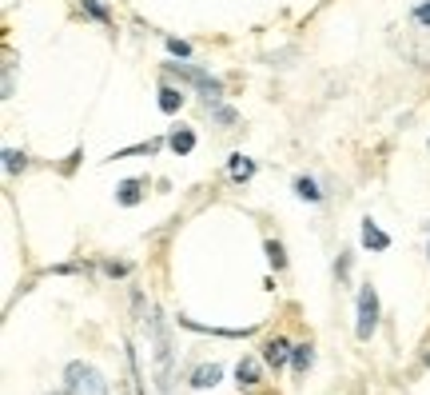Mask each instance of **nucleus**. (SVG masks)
<instances>
[{
    "label": "nucleus",
    "mask_w": 430,
    "mask_h": 395,
    "mask_svg": "<svg viewBox=\"0 0 430 395\" xmlns=\"http://www.w3.org/2000/svg\"><path fill=\"white\" fill-rule=\"evenodd\" d=\"M311 364H315V347H311V344H295V352H291V367H295V375H307Z\"/></svg>",
    "instance_id": "nucleus-10"
},
{
    "label": "nucleus",
    "mask_w": 430,
    "mask_h": 395,
    "mask_svg": "<svg viewBox=\"0 0 430 395\" xmlns=\"http://www.w3.org/2000/svg\"><path fill=\"white\" fill-rule=\"evenodd\" d=\"M168 144H171V152H176V156H188L191 148H195V132L183 128V132H176V136H171Z\"/></svg>",
    "instance_id": "nucleus-12"
},
{
    "label": "nucleus",
    "mask_w": 430,
    "mask_h": 395,
    "mask_svg": "<svg viewBox=\"0 0 430 395\" xmlns=\"http://www.w3.org/2000/svg\"><path fill=\"white\" fill-rule=\"evenodd\" d=\"M116 200H120L124 208H136V204L144 200V180H124L120 192H116Z\"/></svg>",
    "instance_id": "nucleus-9"
},
{
    "label": "nucleus",
    "mask_w": 430,
    "mask_h": 395,
    "mask_svg": "<svg viewBox=\"0 0 430 395\" xmlns=\"http://www.w3.org/2000/svg\"><path fill=\"white\" fill-rule=\"evenodd\" d=\"M291 352H295V344H291V339H283V335H275V339H267V344H263V364L279 372V367L291 359Z\"/></svg>",
    "instance_id": "nucleus-5"
},
{
    "label": "nucleus",
    "mask_w": 430,
    "mask_h": 395,
    "mask_svg": "<svg viewBox=\"0 0 430 395\" xmlns=\"http://www.w3.org/2000/svg\"><path fill=\"white\" fill-rule=\"evenodd\" d=\"M64 384H68V391H76V395H108V384H104V375L96 372V367L80 364V359L64 367Z\"/></svg>",
    "instance_id": "nucleus-3"
},
{
    "label": "nucleus",
    "mask_w": 430,
    "mask_h": 395,
    "mask_svg": "<svg viewBox=\"0 0 430 395\" xmlns=\"http://www.w3.org/2000/svg\"><path fill=\"white\" fill-rule=\"evenodd\" d=\"M295 196H299V200H311V204H319V200H323L319 184L307 180V176H299V180H295Z\"/></svg>",
    "instance_id": "nucleus-13"
},
{
    "label": "nucleus",
    "mask_w": 430,
    "mask_h": 395,
    "mask_svg": "<svg viewBox=\"0 0 430 395\" xmlns=\"http://www.w3.org/2000/svg\"><path fill=\"white\" fill-rule=\"evenodd\" d=\"M259 359H240V364H235V384L240 387H259L263 379H259Z\"/></svg>",
    "instance_id": "nucleus-7"
},
{
    "label": "nucleus",
    "mask_w": 430,
    "mask_h": 395,
    "mask_svg": "<svg viewBox=\"0 0 430 395\" xmlns=\"http://www.w3.org/2000/svg\"><path fill=\"white\" fill-rule=\"evenodd\" d=\"M426 232H430V223H426ZM426 256H430V243H426Z\"/></svg>",
    "instance_id": "nucleus-23"
},
{
    "label": "nucleus",
    "mask_w": 430,
    "mask_h": 395,
    "mask_svg": "<svg viewBox=\"0 0 430 395\" xmlns=\"http://www.w3.org/2000/svg\"><path fill=\"white\" fill-rule=\"evenodd\" d=\"M104 272H108V275H128V263H116V260H108V263H104Z\"/></svg>",
    "instance_id": "nucleus-21"
},
{
    "label": "nucleus",
    "mask_w": 430,
    "mask_h": 395,
    "mask_svg": "<svg viewBox=\"0 0 430 395\" xmlns=\"http://www.w3.org/2000/svg\"><path fill=\"white\" fill-rule=\"evenodd\" d=\"M80 9L88 12V16H96V21H100V24H108V21H112V12L104 9L100 0H80Z\"/></svg>",
    "instance_id": "nucleus-17"
},
{
    "label": "nucleus",
    "mask_w": 430,
    "mask_h": 395,
    "mask_svg": "<svg viewBox=\"0 0 430 395\" xmlns=\"http://www.w3.org/2000/svg\"><path fill=\"white\" fill-rule=\"evenodd\" d=\"M375 327H379V292H375V284H362L359 288V324H355V335H359V339H370Z\"/></svg>",
    "instance_id": "nucleus-4"
},
{
    "label": "nucleus",
    "mask_w": 430,
    "mask_h": 395,
    "mask_svg": "<svg viewBox=\"0 0 430 395\" xmlns=\"http://www.w3.org/2000/svg\"><path fill=\"white\" fill-rule=\"evenodd\" d=\"M223 379V367L220 364H203V367H195V375H191V387H215Z\"/></svg>",
    "instance_id": "nucleus-8"
},
{
    "label": "nucleus",
    "mask_w": 430,
    "mask_h": 395,
    "mask_svg": "<svg viewBox=\"0 0 430 395\" xmlns=\"http://www.w3.org/2000/svg\"><path fill=\"white\" fill-rule=\"evenodd\" d=\"M163 72L168 76H180L183 84H195V88L203 92V100H215L223 92V84L211 76V72H203V68H195V64H180V60H163Z\"/></svg>",
    "instance_id": "nucleus-2"
},
{
    "label": "nucleus",
    "mask_w": 430,
    "mask_h": 395,
    "mask_svg": "<svg viewBox=\"0 0 430 395\" xmlns=\"http://www.w3.org/2000/svg\"><path fill=\"white\" fill-rule=\"evenodd\" d=\"M227 172L235 176V180H247V176L255 172V164H251L247 156H231V160H227Z\"/></svg>",
    "instance_id": "nucleus-15"
},
{
    "label": "nucleus",
    "mask_w": 430,
    "mask_h": 395,
    "mask_svg": "<svg viewBox=\"0 0 430 395\" xmlns=\"http://www.w3.org/2000/svg\"><path fill=\"white\" fill-rule=\"evenodd\" d=\"M56 395H72V391H56Z\"/></svg>",
    "instance_id": "nucleus-24"
},
{
    "label": "nucleus",
    "mask_w": 430,
    "mask_h": 395,
    "mask_svg": "<svg viewBox=\"0 0 430 395\" xmlns=\"http://www.w3.org/2000/svg\"><path fill=\"white\" fill-rule=\"evenodd\" d=\"M414 21H419L422 28H430V0H426V4H419V9H414Z\"/></svg>",
    "instance_id": "nucleus-19"
},
{
    "label": "nucleus",
    "mask_w": 430,
    "mask_h": 395,
    "mask_svg": "<svg viewBox=\"0 0 430 395\" xmlns=\"http://www.w3.org/2000/svg\"><path fill=\"white\" fill-rule=\"evenodd\" d=\"M263 252H267V260H271V268H275V272H283V268H287V256H283V243L279 240H267V248H263Z\"/></svg>",
    "instance_id": "nucleus-16"
},
{
    "label": "nucleus",
    "mask_w": 430,
    "mask_h": 395,
    "mask_svg": "<svg viewBox=\"0 0 430 395\" xmlns=\"http://www.w3.org/2000/svg\"><path fill=\"white\" fill-rule=\"evenodd\" d=\"M148 335H151V355H156V387L160 395H171V372H176V352H171V335L163 327L160 312H148Z\"/></svg>",
    "instance_id": "nucleus-1"
},
{
    "label": "nucleus",
    "mask_w": 430,
    "mask_h": 395,
    "mask_svg": "<svg viewBox=\"0 0 430 395\" xmlns=\"http://www.w3.org/2000/svg\"><path fill=\"white\" fill-rule=\"evenodd\" d=\"M24 168H28V156L16 152V148H4V172L16 176V172H24Z\"/></svg>",
    "instance_id": "nucleus-14"
},
{
    "label": "nucleus",
    "mask_w": 430,
    "mask_h": 395,
    "mask_svg": "<svg viewBox=\"0 0 430 395\" xmlns=\"http://www.w3.org/2000/svg\"><path fill=\"white\" fill-rule=\"evenodd\" d=\"M208 108H211V104H208ZM211 112H215V120H223V124H235V112H231V108H220V104H215Z\"/></svg>",
    "instance_id": "nucleus-20"
},
{
    "label": "nucleus",
    "mask_w": 430,
    "mask_h": 395,
    "mask_svg": "<svg viewBox=\"0 0 430 395\" xmlns=\"http://www.w3.org/2000/svg\"><path fill=\"white\" fill-rule=\"evenodd\" d=\"M180 108H183V92H180V88H168V84H163V88H160V112L176 116Z\"/></svg>",
    "instance_id": "nucleus-11"
},
{
    "label": "nucleus",
    "mask_w": 430,
    "mask_h": 395,
    "mask_svg": "<svg viewBox=\"0 0 430 395\" xmlns=\"http://www.w3.org/2000/svg\"><path fill=\"white\" fill-rule=\"evenodd\" d=\"M362 243H367V248H375V252H387V248H390V236L367 216V220H362Z\"/></svg>",
    "instance_id": "nucleus-6"
},
{
    "label": "nucleus",
    "mask_w": 430,
    "mask_h": 395,
    "mask_svg": "<svg viewBox=\"0 0 430 395\" xmlns=\"http://www.w3.org/2000/svg\"><path fill=\"white\" fill-rule=\"evenodd\" d=\"M168 52H171V56H180V60H188V56H191V44L171 36V41H168Z\"/></svg>",
    "instance_id": "nucleus-18"
},
{
    "label": "nucleus",
    "mask_w": 430,
    "mask_h": 395,
    "mask_svg": "<svg viewBox=\"0 0 430 395\" xmlns=\"http://www.w3.org/2000/svg\"><path fill=\"white\" fill-rule=\"evenodd\" d=\"M422 364H426V367H430V352H426V355H422Z\"/></svg>",
    "instance_id": "nucleus-22"
}]
</instances>
